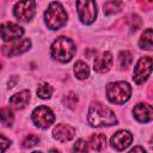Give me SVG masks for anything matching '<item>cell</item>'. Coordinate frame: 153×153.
Segmentation results:
<instances>
[{
    "mask_svg": "<svg viewBox=\"0 0 153 153\" xmlns=\"http://www.w3.org/2000/svg\"><path fill=\"white\" fill-rule=\"evenodd\" d=\"M88 123L92 127H102V126H114L117 123V118L115 114L102 103H93L87 114Z\"/></svg>",
    "mask_w": 153,
    "mask_h": 153,
    "instance_id": "6da1fadb",
    "label": "cell"
},
{
    "mask_svg": "<svg viewBox=\"0 0 153 153\" xmlns=\"http://www.w3.org/2000/svg\"><path fill=\"white\" fill-rule=\"evenodd\" d=\"M75 45L67 37H59L51 44V56L60 62H68L75 54Z\"/></svg>",
    "mask_w": 153,
    "mask_h": 153,
    "instance_id": "7a4b0ae2",
    "label": "cell"
},
{
    "mask_svg": "<svg viewBox=\"0 0 153 153\" xmlns=\"http://www.w3.org/2000/svg\"><path fill=\"white\" fill-rule=\"evenodd\" d=\"M45 24L51 30H59L67 23V12L60 2H50L44 13Z\"/></svg>",
    "mask_w": 153,
    "mask_h": 153,
    "instance_id": "3957f363",
    "label": "cell"
},
{
    "mask_svg": "<svg viewBox=\"0 0 153 153\" xmlns=\"http://www.w3.org/2000/svg\"><path fill=\"white\" fill-rule=\"evenodd\" d=\"M106 94L111 103L123 104L130 98L131 87L128 82H124V81L111 82V84H108L106 86Z\"/></svg>",
    "mask_w": 153,
    "mask_h": 153,
    "instance_id": "277c9868",
    "label": "cell"
},
{
    "mask_svg": "<svg viewBox=\"0 0 153 153\" xmlns=\"http://www.w3.org/2000/svg\"><path fill=\"white\" fill-rule=\"evenodd\" d=\"M152 68H153V59L149 57V56L141 57L137 61V63H136V66L134 68L133 80L136 84H142L147 79V76L151 74Z\"/></svg>",
    "mask_w": 153,
    "mask_h": 153,
    "instance_id": "5b68a950",
    "label": "cell"
},
{
    "mask_svg": "<svg viewBox=\"0 0 153 153\" xmlns=\"http://www.w3.org/2000/svg\"><path fill=\"white\" fill-rule=\"evenodd\" d=\"M32 121L37 127L45 129L50 124H53V122L55 121V115L49 108L41 105L32 111Z\"/></svg>",
    "mask_w": 153,
    "mask_h": 153,
    "instance_id": "8992f818",
    "label": "cell"
},
{
    "mask_svg": "<svg viewBox=\"0 0 153 153\" xmlns=\"http://www.w3.org/2000/svg\"><path fill=\"white\" fill-rule=\"evenodd\" d=\"M79 19L84 24H91L97 16V5L94 1H76Z\"/></svg>",
    "mask_w": 153,
    "mask_h": 153,
    "instance_id": "52a82bcc",
    "label": "cell"
},
{
    "mask_svg": "<svg viewBox=\"0 0 153 153\" xmlns=\"http://www.w3.org/2000/svg\"><path fill=\"white\" fill-rule=\"evenodd\" d=\"M35 1H19L14 5V16L23 22L30 20L35 14Z\"/></svg>",
    "mask_w": 153,
    "mask_h": 153,
    "instance_id": "ba28073f",
    "label": "cell"
},
{
    "mask_svg": "<svg viewBox=\"0 0 153 153\" xmlns=\"http://www.w3.org/2000/svg\"><path fill=\"white\" fill-rule=\"evenodd\" d=\"M24 33L23 27L14 23H2L1 24V38L5 42H13L16 39H19V37Z\"/></svg>",
    "mask_w": 153,
    "mask_h": 153,
    "instance_id": "9c48e42d",
    "label": "cell"
},
{
    "mask_svg": "<svg viewBox=\"0 0 153 153\" xmlns=\"http://www.w3.org/2000/svg\"><path fill=\"white\" fill-rule=\"evenodd\" d=\"M31 47V42L29 38H22V39H16L11 42L8 45L2 47V51L7 56H13V55H19L24 51H26Z\"/></svg>",
    "mask_w": 153,
    "mask_h": 153,
    "instance_id": "30bf717a",
    "label": "cell"
},
{
    "mask_svg": "<svg viewBox=\"0 0 153 153\" xmlns=\"http://www.w3.org/2000/svg\"><path fill=\"white\" fill-rule=\"evenodd\" d=\"M131 141H133V136L128 130H118L112 135L110 140L111 146L117 151H122L127 148L131 143Z\"/></svg>",
    "mask_w": 153,
    "mask_h": 153,
    "instance_id": "8fae6325",
    "label": "cell"
},
{
    "mask_svg": "<svg viewBox=\"0 0 153 153\" xmlns=\"http://www.w3.org/2000/svg\"><path fill=\"white\" fill-rule=\"evenodd\" d=\"M75 134V129L69 126V124H65V123H60L57 124L54 130H53V136L54 139H56L60 142H67L71 139H73Z\"/></svg>",
    "mask_w": 153,
    "mask_h": 153,
    "instance_id": "7c38bea8",
    "label": "cell"
},
{
    "mask_svg": "<svg viewBox=\"0 0 153 153\" xmlns=\"http://www.w3.org/2000/svg\"><path fill=\"white\" fill-rule=\"evenodd\" d=\"M134 117L139 122H149L153 120V108L146 103H139L133 109Z\"/></svg>",
    "mask_w": 153,
    "mask_h": 153,
    "instance_id": "4fadbf2b",
    "label": "cell"
},
{
    "mask_svg": "<svg viewBox=\"0 0 153 153\" xmlns=\"http://www.w3.org/2000/svg\"><path fill=\"white\" fill-rule=\"evenodd\" d=\"M112 65V55L109 51H104L103 54H100L98 57H96L94 62H93V68L96 72L98 73H105L110 69Z\"/></svg>",
    "mask_w": 153,
    "mask_h": 153,
    "instance_id": "5bb4252c",
    "label": "cell"
},
{
    "mask_svg": "<svg viewBox=\"0 0 153 153\" xmlns=\"http://www.w3.org/2000/svg\"><path fill=\"white\" fill-rule=\"evenodd\" d=\"M30 100V92L27 90H23L10 98V104L16 109H23Z\"/></svg>",
    "mask_w": 153,
    "mask_h": 153,
    "instance_id": "9a60e30c",
    "label": "cell"
},
{
    "mask_svg": "<svg viewBox=\"0 0 153 153\" xmlns=\"http://www.w3.org/2000/svg\"><path fill=\"white\" fill-rule=\"evenodd\" d=\"M90 146L97 151V152H100L105 148L106 146V136L102 133H97V134H93L90 139Z\"/></svg>",
    "mask_w": 153,
    "mask_h": 153,
    "instance_id": "2e32d148",
    "label": "cell"
},
{
    "mask_svg": "<svg viewBox=\"0 0 153 153\" xmlns=\"http://www.w3.org/2000/svg\"><path fill=\"white\" fill-rule=\"evenodd\" d=\"M139 45L142 49L153 50V30L152 29H147L146 31H143V33L139 41Z\"/></svg>",
    "mask_w": 153,
    "mask_h": 153,
    "instance_id": "e0dca14e",
    "label": "cell"
},
{
    "mask_svg": "<svg viewBox=\"0 0 153 153\" xmlns=\"http://www.w3.org/2000/svg\"><path fill=\"white\" fill-rule=\"evenodd\" d=\"M74 74L78 79L80 80H84L90 74V69H88V66L84 62V61H78L75 62L74 65Z\"/></svg>",
    "mask_w": 153,
    "mask_h": 153,
    "instance_id": "ac0fdd59",
    "label": "cell"
},
{
    "mask_svg": "<svg viewBox=\"0 0 153 153\" xmlns=\"http://www.w3.org/2000/svg\"><path fill=\"white\" fill-rule=\"evenodd\" d=\"M53 91H54V90H53V87H51L49 84L42 82V84H39L38 87H37V96H38L39 98H42V99H47V98H50V97H51Z\"/></svg>",
    "mask_w": 153,
    "mask_h": 153,
    "instance_id": "d6986e66",
    "label": "cell"
},
{
    "mask_svg": "<svg viewBox=\"0 0 153 153\" xmlns=\"http://www.w3.org/2000/svg\"><path fill=\"white\" fill-rule=\"evenodd\" d=\"M118 61L122 68H128L133 62V55L128 50H122L118 55Z\"/></svg>",
    "mask_w": 153,
    "mask_h": 153,
    "instance_id": "ffe728a7",
    "label": "cell"
},
{
    "mask_svg": "<svg viewBox=\"0 0 153 153\" xmlns=\"http://www.w3.org/2000/svg\"><path fill=\"white\" fill-rule=\"evenodd\" d=\"M122 6H123V2L121 1H108L104 4V13L111 14V13L118 12Z\"/></svg>",
    "mask_w": 153,
    "mask_h": 153,
    "instance_id": "44dd1931",
    "label": "cell"
},
{
    "mask_svg": "<svg viewBox=\"0 0 153 153\" xmlns=\"http://www.w3.org/2000/svg\"><path fill=\"white\" fill-rule=\"evenodd\" d=\"M1 122L4 126H11L13 122V114L10 109L2 108L1 110Z\"/></svg>",
    "mask_w": 153,
    "mask_h": 153,
    "instance_id": "7402d4cb",
    "label": "cell"
},
{
    "mask_svg": "<svg viewBox=\"0 0 153 153\" xmlns=\"http://www.w3.org/2000/svg\"><path fill=\"white\" fill-rule=\"evenodd\" d=\"M76 103H78V96L73 92H69L63 97V104L71 109H73L76 105Z\"/></svg>",
    "mask_w": 153,
    "mask_h": 153,
    "instance_id": "603a6c76",
    "label": "cell"
},
{
    "mask_svg": "<svg viewBox=\"0 0 153 153\" xmlns=\"http://www.w3.org/2000/svg\"><path fill=\"white\" fill-rule=\"evenodd\" d=\"M72 153H88V148H87V143L86 141H84L82 139H79L72 149Z\"/></svg>",
    "mask_w": 153,
    "mask_h": 153,
    "instance_id": "cb8c5ba5",
    "label": "cell"
},
{
    "mask_svg": "<svg viewBox=\"0 0 153 153\" xmlns=\"http://www.w3.org/2000/svg\"><path fill=\"white\" fill-rule=\"evenodd\" d=\"M38 142H39V139H38L36 135H29V136H26V137L24 139L23 146H24L25 148H31V147L36 146Z\"/></svg>",
    "mask_w": 153,
    "mask_h": 153,
    "instance_id": "d4e9b609",
    "label": "cell"
},
{
    "mask_svg": "<svg viewBox=\"0 0 153 153\" xmlns=\"http://www.w3.org/2000/svg\"><path fill=\"white\" fill-rule=\"evenodd\" d=\"M10 145H11L10 140H7L4 135H1V146H2V147H1V151H2V152H5L6 147H7V146H10Z\"/></svg>",
    "mask_w": 153,
    "mask_h": 153,
    "instance_id": "484cf974",
    "label": "cell"
},
{
    "mask_svg": "<svg viewBox=\"0 0 153 153\" xmlns=\"http://www.w3.org/2000/svg\"><path fill=\"white\" fill-rule=\"evenodd\" d=\"M129 153H146V151H145L141 146H136V147H134Z\"/></svg>",
    "mask_w": 153,
    "mask_h": 153,
    "instance_id": "4316f807",
    "label": "cell"
},
{
    "mask_svg": "<svg viewBox=\"0 0 153 153\" xmlns=\"http://www.w3.org/2000/svg\"><path fill=\"white\" fill-rule=\"evenodd\" d=\"M49 153H60V152H59L57 149H54V148H53V149H50V151H49Z\"/></svg>",
    "mask_w": 153,
    "mask_h": 153,
    "instance_id": "83f0119b",
    "label": "cell"
},
{
    "mask_svg": "<svg viewBox=\"0 0 153 153\" xmlns=\"http://www.w3.org/2000/svg\"><path fill=\"white\" fill-rule=\"evenodd\" d=\"M149 146H151V148L153 149V137L151 139V143H149Z\"/></svg>",
    "mask_w": 153,
    "mask_h": 153,
    "instance_id": "f1b7e54d",
    "label": "cell"
},
{
    "mask_svg": "<svg viewBox=\"0 0 153 153\" xmlns=\"http://www.w3.org/2000/svg\"><path fill=\"white\" fill-rule=\"evenodd\" d=\"M32 153H41V152H32Z\"/></svg>",
    "mask_w": 153,
    "mask_h": 153,
    "instance_id": "f546056e",
    "label": "cell"
}]
</instances>
